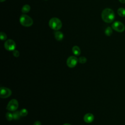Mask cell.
Instances as JSON below:
<instances>
[{
  "mask_svg": "<svg viewBox=\"0 0 125 125\" xmlns=\"http://www.w3.org/2000/svg\"><path fill=\"white\" fill-rule=\"evenodd\" d=\"M72 52L76 56H79L80 55L81 51L80 47L78 46L75 45L72 47Z\"/></svg>",
  "mask_w": 125,
  "mask_h": 125,
  "instance_id": "obj_11",
  "label": "cell"
},
{
  "mask_svg": "<svg viewBox=\"0 0 125 125\" xmlns=\"http://www.w3.org/2000/svg\"><path fill=\"white\" fill-rule=\"evenodd\" d=\"M6 119L9 121H12L14 118H13V114L9 112H8L6 113Z\"/></svg>",
  "mask_w": 125,
  "mask_h": 125,
  "instance_id": "obj_16",
  "label": "cell"
},
{
  "mask_svg": "<svg viewBox=\"0 0 125 125\" xmlns=\"http://www.w3.org/2000/svg\"><path fill=\"white\" fill-rule=\"evenodd\" d=\"M86 61H87V59L84 56L80 57L78 59V62L81 63H84L86 62Z\"/></svg>",
  "mask_w": 125,
  "mask_h": 125,
  "instance_id": "obj_17",
  "label": "cell"
},
{
  "mask_svg": "<svg viewBox=\"0 0 125 125\" xmlns=\"http://www.w3.org/2000/svg\"><path fill=\"white\" fill-rule=\"evenodd\" d=\"M30 6L28 4H25L24 5L21 9V11L23 13H27L29 12L30 10Z\"/></svg>",
  "mask_w": 125,
  "mask_h": 125,
  "instance_id": "obj_12",
  "label": "cell"
},
{
  "mask_svg": "<svg viewBox=\"0 0 125 125\" xmlns=\"http://www.w3.org/2000/svg\"><path fill=\"white\" fill-rule=\"evenodd\" d=\"M13 55L15 57H18L19 56V55H20V53H19V52L18 50H14L13 51Z\"/></svg>",
  "mask_w": 125,
  "mask_h": 125,
  "instance_id": "obj_20",
  "label": "cell"
},
{
  "mask_svg": "<svg viewBox=\"0 0 125 125\" xmlns=\"http://www.w3.org/2000/svg\"><path fill=\"white\" fill-rule=\"evenodd\" d=\"M19 106V103L17 100L12 99L9 101L6 106V109L10 111H16Z\"/></svg>",
  "mask_w": 125,
  "mask_h": 125,
  "instance_id": "obj_5",
  "label": "cell"
},
{
  "mask_svg": "<svg viewBox=\"0 0 125 125\" xmlns=\"http://www.w3.org/2000/svg\"><path fill=\"white\" fill-rule=\"evenodd\" d=\"M94 119V115L90 113H87L83 117L84 121L86 123H90L93 121Z\"/></svg>",
  "mask_w": 125,
  "mask_h": 125,
  "instance_id": "obj_9",
  "label": "cell"
},
{
  "mask_svg": "<svg viewBox=\"0 0 125 125\" xmlns=\"http://www.w3.org/2000/svg\"><path fill=\"white\" fill-rule=\"evenodd\" d=\"M20 22L22 26L25 27H30L33 23L32 19L29 16L24 14L20 17Z\"/></svg>",
  "mask_w": 125,
  "mask_h": 125,
  "instance_id": "obj_3",
  "label": "cell"
},
{
  "mask_svg": "<svg viewBox=\"0 0 125 125\" xmlns=\"http://www.w3.org/2000/svg\"><path fill=\"white\" fill-rule=\"evenodd\" d=\"M54 37L56 40L61 41L63 38V34L62 32L57 30L54 32Z\"/></svg>",
  "mask_w": 125,
  "mask_h": 125,
  "instance_id": "obj_10",
  "label": "cell"
},
{
  "mask_svg": "<svg viewBox=\"0 0 125 125\" xmlns=\"http://www.w3.org/2000/svg\"><path fill=\"white\" fill-rule=\"evenodd\" d=\"M33 125H41V123L40 121H36Z\"/></svg>",
  "mask_w": 125,
  "mask_h": 125,
  "instance_id": "obj_21",
  "label": "cell"
},
{
  "mask_svg": "<svg viewBox=\"0 0 125 125\" xmlns=\"http://www.w3.org/2000/svg\"><path fill=\"white\" fill-rule=\"evenodd\" d=\"M112 28L118 32H123L124 31L125 27L124 24L119 21H116L114 22L111 25Z\"/></svg>",
  "mask_w": 125,
  "mask_h": 125,
  "instance_id": "obj_4",
  "label": "cell"
},
{
  "mask_svg": "<svg viewBox=\"0 0 125 125\" xmlns=\"http://www.w3.org/2000/svg\"><path fill=\"white\" fill-rule=\"evenodd\" d=\"M101 17L102 20L106 23L112 22L115 18L114 11L110 8H106L103 10L102 12Z\"/></svg>",
  "mask_w": 125,
  "mask_h": 125,
  "instance_id": "obj_1",
  "label": "cell"
},
{
  "mask_svg": "<svg viewBox=\"0 0 125 125\" xmlns=\"http://www.w3.org/2000/svg\"><path fill=\"white\" fill-rule=\"evenodd\" d=\"M12 94L11 90L8 88L5 87H0V97L1 98H6L11 96Z\"/></svg>",
  "mask_w": 125,
  "mask_h": 125,
  "instance_id": "obj_8",
  "label": "cell"
},
{
  "mask_svg": "<svg viewBox=\"0 0 125 125\" xmlns=\"http://www.w3.org/2000/svg\"><path fill=\"white\" fill-rule=\"evenodd\" d=\"M20 114L21 116H26L28 114V111L25 108H23L21 110Z\"/></svg>",
  "mask_w": 125,
  "mask_h": 125,
  "instance_id": "obj_18",
  "label": "cell"
},
{
  "mask_svg": "<svg viewBox=\"0 0 125 125\" xmlns=\"http://www.w3.org/2000/svg\"><path fill=\"white\" fill-rule=\"evenodd\" d=\"M63 125H70V124H68V123H65V124H63Z\"/></svg>",
  "mask_w": 125,
  "mask_h": 125,
  "instance_id": "obj_23",
  "label": "cell"
},
{
  "mask_svg": "<svg viewBox=\"0 0 125 125\" xmlns=\"http://www.w3.org/2000/svg\"><path fill=\"white\" fill-rule=\"evenodd\" d=\"M0 38L1 40L4 41L7 39V36L6 34L3 32H1L0 33Z\"/></svg>",
  "mask_w": 125,
  "mask_h": 125,
  "instance_id": "obj_19",
  "label": "cell"
},
{
  "mask_svg": "<svg viewBox=\"0 0 125 125\" xmlns=\"http://www.w3.org/2000/svg\"><path fill=\"white\" fill-rule=\"evenodd\" d=\"M49 26L51 29L57 31L62 28V22L59 18H52L49 21Z\"/></svg>",
  "mask_w": 125,
  "mask_h": 125,
  "instance_id": "obj_2",
  "label": "cell"
},
{
  "mask_svg": "<svg viewBox=\"0 0 125 125\" xmlns=\"http://www.w3.org/2000/svg\"><path fill=\"white\" fill-rule=\"evenodd\" d=\"M78 62V58L75 56H70L66 61V64L70 68L74 67L77 64Z\"/></svg>",
  "mask_w": 125,
  "mask_h": 125,
  "instance_id": "obj_7",
  "label": "cell"
},
{
  "mask_svg": "<svg viewBox=\"0 0 125 125\" xmlns=\"http://www.w3.org/2000/svg\"><path fill=\"white\" fill-rule=\"evenodd\" d=\"M13 118L15 120L19 119L21 116L20 114V111H15L13 113Z\"/></svg>",
  "mask_w": 125,
  "mask_h": 125,
  "instance_id": "obj_14",
  "label": "cell"
},
{
  "mask_svg": "<svg viewBox=\"0 0 125 125\" xmlns=\"http://www.w3.org/2000/svg\"><path fill=\"white\" fill-rule=\"evenodd\" d=\"M105 34L107 36H110L112 34V29L110 27H107L105 30Z\"/></svg>",
  "mask_w": 125,
  "mask_h": 125,
  "instance_id": "obj_15",
  "label": "cell"
},
{
  "mask_svg": "<svg viewBox=\"0 0 125 125\" xmlns=\"http://www.w3.org/2000/svg\"><path fill=\"white\" fill-rule=\"evenodd\" d=\"M5 48L8 51H14L15 50L16 44L15 42L11 39H8L5 41L4 44Z\"/></svg>",
  "mask_w": 125,
  "mask_h": 125,
  "instance_id": "obj_6",
  "label": "cell"
},
{
  "mask_svg": "<svg viewBox=\"0 0 125 125\" xmlns=\"http://www.w3.org/2000/svg\"><path fill=\"white\" fill-rule=\"evenodd\" d=\"M119 1L123 3H125V0H119Z\"/></svg>",
  "mask_w": 125,
  "mask_h": 125,
  "instance_id": "obj_22",
  "label": "cell"
},
{
  "mask_svg": "<svg viewBox=\"0 0 125 125\" xmlns=\"http://www.w3.org/2000/svg\"><path fill=\"white\" fill-rule=\"evenodd\" d=\"M5 0H0V2H3V1H4Z\"/></svg>",
  "mask_w": 125,
  "mask_h": 125,
  "instance_id": "obj_24",
  "label": "cell"
},
{
  "mask_svg": "<svg viewBox=\"0 0 125 125\" xmlns=\"http://www.w3.org/2000/svg\"></svg>",
  "mask_w": 125,
  "mask_h": 125,
  "instance_id": "obj_25",
  "label": "cell"
},
{
  "mask_svg": "<svg viewBox=\"0 0 125 125\" xmlns=\"http://www.w3.org/2000/svg\"><path fill=\"white\" fill-rule=\"evenodd\" d=\"M117 13L120 16L122 17H125V9L124 8H119L117 10Z\"/></svg>",
  "mask_w": 125,
  "mask_h": 125,
  "instance_id": "obj_13",
  "label": "cell"
}]
</instances>
